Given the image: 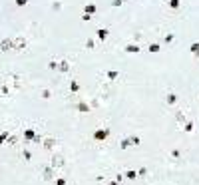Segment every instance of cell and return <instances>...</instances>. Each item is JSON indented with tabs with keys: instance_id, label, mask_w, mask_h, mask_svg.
<instances>
[{
	"instance_id": "7",
	"label": "cell",
	"mask_w": 199,
	"mask_h": 185,
	"mask_svg": "<svg viewBox=\"0 0 199 185\" xmlns=\"http://www.w3.org/2000/svg\"><path fill=\"white\" fill-rule=\"evenodd\" d=\"M112 185H117V183H116V181H114V183H112Z\"/></svg>"
},
{
	"instance_id": "1",
	"label": "cell",
	"mask_w": 199,
	"mask_h": 185,
	"mask_svg": "<svg viewBox=\"0 0 199 185\" xmlns=\"http://www.w3.org/2000/svg\"><path fill=\"white\" fill-rule=\"evenodd\" d=\"M104 138H107V132L104 129V132H98L96 133V139H104Z\"/></svg>"
},
{
	"instance_id": "3",
	"label": "cell",
	"mask_w": 199,
	"mask_h": 185,
	"mask_svg": "<svg viewBox=\"0 0 199 185\" xmlns=\"http://www.w3.org/2000/svg\"><path fill=\"white\" fill-rule=\"evenodd\" d=\"M126 175H127V179H136V171H127Z\"/></svg>"
},
{
	"instance_id": "4",
	"label": "cell",
	"mask_w": 199,
	"mask_h": 185,
	"mask_svg": "<svg viewBox=\"0 0 199 185\" xmlns=\"http://www.w3.org/2000/svg\"><path fill=\"white\" fill-rule=\"evenodd\" d=\"M169 6H171V8H177V6H179V0H171Z\"/></svg>"
},
{
	"instance_id": "5",
	"label": "cell",
	"mask_w": 199,
	"mask_h": 185,
	"mask_svg": "<svg viewBox=\"0 0 199 185\" xmlns=\"http://www.w3.org/2000/svg\"><path fill=\"white\" fill-rule=\"evenodd\" d=\"M191 50H193V54H199V44H193Z\"/></svg>"
},
{
	"instance_id": "2",
	"label": "cell",
	"mask_w": 199,
	"mask_h": 185,
	"mask_svg": "<svg viewBox=\"0 0 199 185\" xmlns=\"http://www.w3.org/2000/svg\"><path fill=\"white\" fill-rule=\"evenodd\" d=\"M98 36L102 38V40H104V38L107 36V30H100V32H98Z\"/></svg>"
},
{
	"instance_id": "6",
	"label": "cell",
	"mask_w": 199,
	"mask_h": 185,
	"mask_svg": "<svg viewBox=\"0 0 199 185\" xmlns=\"http://www.w3.org/2000/svg\"><path fill=\"white\" fill-rule=\"evenodd\" d=\"M58 185H66V179H58Z\"/></svg>"
}]
</instances>
